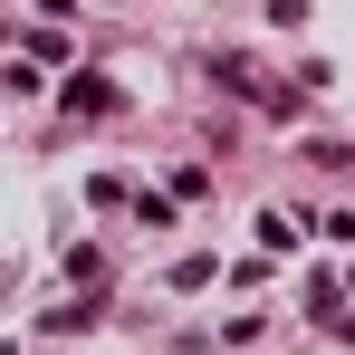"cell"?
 Segmentation results:
<instances>
[{
  "label": "cell",
  "mask_w": 355,
  "mask_h": 355,
  "mask_svg": "<svg viewBox=\"0 0 355 355\" xmlns=\"http://www.w3.org/2000/svg\"><path fill=\"white\" fill-rule=\"evenodd\" d=\"M106 106H116L106 77H67V116H106Z\"/></svg>",
  "instance_id": "cell-1"
}]
</instances>
